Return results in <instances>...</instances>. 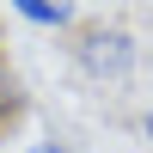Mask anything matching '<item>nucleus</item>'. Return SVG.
<instances>
[{
    "instance_id": "1",
    "label": "nucleus",
    "mask_w": 153,
    "mask_h": 153,
    "mask_svg": "<svg viewBox=\"0 0 153 153\" xmlns=\"http://www.w3.org/2000/svg\"><path fill=\"white\" fill-rule=\"evenodd\" d=\"M135 61H141V43H135L129 25H86L74 31V68L98 86H123L135 80Z\"/></svg>"
},
{
    "instance_id": "2",
    "label": "nucleus",
    "mask_w": 153,
    "mask_h": 153,
    "mask_svg": "<svg viewBox=\"0 0 153 153\" xmlns=\"http://www.w3.org/2000/svg\"><path fill=\"white\" fill-rule=\"evenodd\" d=\"M12 12H19L25 25H43V31L74 25V6H55V0H12Z\"/></svg>"
},
{
    "instance_id": "3",
    "label": "nucleus",
    "mask_w": 153,
    "mask_h": 153,
    "mask_svg": "<svg viewBox=\"0 0 153 153\" xmlns=\"http://www.w3.org/2000/svg\"><path fill=\"white\" fill-rule=\"evenodd\" d=\"M19 104H25V92H19V86H12V74L0 68V123H6L12 110H19Z\"/></svg>"
},
{
    "instance_id": "4",
    "label": "nucleus",
    "mask_w": 153,
    "mask_h": 153,
    "mask_svg": "<svg viewBox=\"0 0 153 153\" xmlns=\"http://www.w3.org/2000/svg\"><path fill=\"white\" fill-rule=\"evenodd\" d=\"M37 153H74V147H68V141H43Z\"/></svg>"
},
{
    "instance_id": "5",
    "label": "nucleus",
    "mask_w": 153,
    "mask_h": 153,
    "mask_svg": "<svg viewBox=\"0 0 153 153\" xmlns=\"http://www.w3.org/2000/svg\"><path fill=\"white\" fill-rule=\"evenodd\" d=\"M141 135H147V141H153V104L141 110Z\"/></svg>"
}]
</instances>
